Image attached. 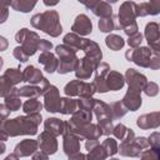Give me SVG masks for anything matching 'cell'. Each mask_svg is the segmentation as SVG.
I'll return each instance as SVG.
<instances>
[{"mask_svg":"<svg viewBox=\"0 0 160 160\" xmlns=\"http://www.w3.org/2000/svg\"><path fill=\"white\" fill-rule=\"evenodd\" d=\"M105 44L106 46L112 50V51H119L124 48L125 45V40L120 36V35H116V34H109L106 38H105Z\"/></svg>","mask_w":160,"mask_h":160,"instance_id":"obj_31","label":"cell"},{"mask_svg":"<svg viewBox=\"0 0 160 160\" xmlns=\"http://www.w3.org/2000/svg\"><path fill=\"white\" fill-rule=\"evenodd\" d=\"M5 99V105L11 110V111H18V110H20V108H21V105H22V102H21V100H20V96H18V95H15V94H9L8 96H5L4 98Z\"/></svg>","mask_w":160,"mask_h":160,"instance_id":"obj_37","label":"cell"},{"mask_svg":"<svg viewBox=\"0 0 160 160\" xmlns=\"http://www.w3.org/2000/svg\"><path fill=\"white\" fill-rule=\"evenodd\" d=\"M110 110H111V115H112V120H118L121 119L122 116H125V114L129 111L125 105L121 101H112L109 104Z\"/></svg>","mask_w":160,"mask_h":160,"instance_id":"obj_33","label":"cell"},{"mask_svg":"<svg viewBox=\"0 0 160 160\" xmlns=\"http://www.w3.org/2000/svg\"><path fill=\"white\" fill-rule=\"evenodd\" d=\"M80 141L81 138L79 135L74 134L69 129L65 130V132L62 134V150L68 158L80 151Z\"/></svg>","mask_w":160,"mask_h":160,"instance_id":"obj_10","label":"cell"},{"mask_svg":"<svg viewBox=\"0 0 160 160\" xmlns=\"http://www.w3.org/2000/svg\"><path fill=\"white\" fill-rule=\"evenodd\" d=\"M139 158H141V159H150V160H159L160 159V149H154V148H150L149 150L144 149L140 152Z\"/></svg>","mask_w":160,"mask_h":160,"instance_id":"obj_41","label":"cell"},{"mask_svg":"<svg viewBox=\"0 0 160 160\" xmlns=\"http://www.w3.org/2000/svg\"><path fill=\"white\" fill-rule=\"evenodd\" d=\"M2 65H4V59L0 56V70H1V68H2Z\"/></svg>","mask_w":160,"mask_h":160,"instance_id":"obj_58","label":"cell"},{"mask_svg":"<svg viewBox=\"0 0 160 160\" xmlns=\"http://www.w3.org/2000/svg\"><path fill=\"white\" fill-rule=\"evenodd\" d=\"M136 18H144L148 15H158L160 12V0H150L136 4L135 6Z\"/></svg>","mask_w":160,"mask_h":160,"instance_id":"obj_19","label":"cell"},{"mask_svg":"<svg viewBox=\"0 0 160 160\" xmlns=\"http://www.w3.org/2000/svg\"><path fill=\"white\" fill-rule=\"evenodd\" d=\"M101 59L102 58H100V56L84 54V56L81 59H79L78 66L75 69L76 79H79V80H88V79H90V76L94 74L95 68L101 61Z\"/></svg>","mask_w":160,"mask_h":160,"instance_id":"obj_8","label":"cell"},{"mask_svg":"<svg viewBox=\"0 0 160 160\" xmlns=\"http://www.w3.org/2000/svg\"><path fill=\"white\" fill-rule=\"evenodd\" d=\"M76 109H78V104H76V100L75 99H72L70 96L60 98V108H59V112L60 114H62V115H70Z\"/></svg>","mask_w":160,"mask_h":160,"instance_id":"obj_29","label":"cell"},{"mask_svg":"<svg viewBox=\"0 0 160 160\" xmlns=\"http://www.w3.org/2000/svg\"><path fill=\"white\" fill-rule=\"evenodd\" d=\"M78 51L65 44L58 45L55 48V54L59 59V66H58V72L59 74H69L71 71H75L78 62H79V56L76 54Z\"/></svg>","mask_w":160,"mask_h":160,"instance_id":"obj_5","label":"cell"},{"mask_svg":"<svg viewBox=\"0 0 160 160\" xmlns=\"http://www.w3.org/2000/svg\"><path fill=\"white\" fill-rule=\"evenodd\" d=\"M44 108L46 111L49 112H59V108H60V94H59V89L55 85H49L44 92Z\"/></svg>","mask_w":160,"mask_h":160,"instance_id":"obj_9","label":"cell"},{"mask_svg":"<svg viewBox=\"0 0 160 160\" xmlns=\"http://www.w3.org/2000/svg\"><path fill=\"white\" fill-rule=\"evenodd\" d=\"M121 102L125 105V108L130 111H136L140 109L141 106V102H142V99H141V92L140 91H136V90H132V89H128L126 94L124 95Z\"/></svg>","mask_w":160,"mask_h":160,"instance_id":"obj_20","label":"cell"},{"mask_svg":"<svg viewBox=\"0 0 160 160\" xmlns=\"http://www.w3.org/2000/svg\"><path fill=\"white\" fill-rule=\"evenodd\" d=\"M44 128L46 131L54 134L55 136H60L68 129V121L60 120L58 118H48L44 121Z\"/></svg>","mask_w":160,"mask_h":160,"instance_id":"obj_22","label":"cell"},{"mask_svg":"<svg viewBox=\"0 0 160 160\" xmlns=\"http://www.w3.org/2000/svg\"><path fill=\"white\" fill-rule=\"evenodd\" d=\"M38 61H39V64H41L44 66V70L49 74H52L58 70L59 59L51 51H41V54L39 55Z\"/></svg>","mask_w":160,"mask_h":160,"instance_id":"obj_21","label":"cell"},{"mask_svg":"<svg viewBox=\"0 0 160 160\" xmlns=\"http://www.w3.org/2000/svg\"><path fill=\"white\" fill-rule=\"evenodd\" d=\"M91 11L98 18H106V16H111L112 15V8H111V5L109 2H106V1H102V0H99L91 8Z\"/></svg>","mask_w":160,"mask_h":160,"instance_id":"obj_28","label":"cell"},{"mask_svg":"<svg viewBox=\"0 0 160 160\" xmlns=\"http://www.w3.org/2000/svg\"><path fill=\"white\" fill-rule=\"evenodd\" d=\"M92 112L95 114V118H96L98 121H100V120H112L110 106H109V104H106L102 100L95 99L94 106H92Z\"/></svg>","mask_w":160,"mask_h":160,"instance_id":"obj_25","label":"cell"},{"mask_svg":"<svg viewBox=\"0 0 160 160\" xmlns=\"http://www.w3.org/2000/svg\"><path fill=\"white\" fill-rule=\"evenodd\" d=\"M41 121L42 116L40 112L20 115L14 119H2L0 120V140L6 141L9 138L20 135H36Z\"/></svg>","mask_w":160,"mask_h":160,"instance_id":"obj_1","label":"cell"},{"mask_svg":"<svg viewBox=\"0 0 160 160\" xmlns=\"http://www.w3.org/2000/svg\"><path fill=\"white\" fill-rule=\"evenodd\" d=\"M142 91L145 92V95H148L149 98H152V96H156L158 92H159V85L154 81H148L146 85L144 86Z\"/></svg>","mask_w":160,"mask_h":160,"instance_id":"obj_45","label":"cell"},{"mask_svg":"<svg viewBox=\"0 0 160 160\" xmlns=\"http://www.w3.org/2000/svg\"><path fill=\"white\" fill-rule=\"evenodd\" d=\"M31 158L34 159V160H46L48 158H49V155L48 154H45L44 151H41V150H36L32 155H31Z\"/></svg>","mask_w":160,"mask_h":160,"instance_id":"obj_51","label":"cell"},{"mask_svg":"<svg viewBox=\"0 0 160 160\" xmlns=\"http://www.w3.org/2000/svg\"><path fill=\"white\" fill-rule=\"evenodd\" d=\"M11 159H18V158H16V155H15L14 152H12V154H10V155H8L5 160H11Z\"/></svg>","mask_w":160,"mask_h":160,"instance_id":"obj_57","label":"cell"},{"mask_svg":"<svg viewBox=\"0 0 160 160\" xmlns=\"http://www.w3.org/2000/svg\"><path fill=\"white\" fill-rule=\"evenodd\" d=\"M85 40H86L85 38H81L80 35H78V34H75V32H72V31H71V32H68V34L64 36V39H62V41H64L65 45H68V46L75 49L76 51L82 49V46H84V44H85Z\"/></svg>","mask_w":160,"mask_h":160,"instance_id":"obj_27","label":"cell"},{"mask_svg":"<svg viewBox=\"0 0 160 160\" xmlns=\"http://www.w3.org/2000/svg\"><path fill=\"white\" fill-rule=\"evenodd\" d=\"M136 125L141 130L158 129L160 126V112L152 111L150 114H142L136 119Z\"/></svg>","mask_w":160,"mask_h":160,"instance_id":"obj_18","label":"cell"},{"mask_svg":"<svg viewBox=\"0 0 160 160\" xmlns=\"http://www.w3.org/2000/svg\"><path fill=\"white\" fill-rule=\"evenodd\" d=\"M128 130H129V128H126L124 124H118V125H115L114 128H112V131H111V134L118 139V140H122L125 136H126V134H128Z\"/></svg>","mask_w":160,"mask_h":160,"instance_id":"obj_43","label":"cell"},{"mask_svg":"<svg viewBox=\"0 0 160 160\" xmlns=\"http://www.w3.org/2000/svg\"><path fill=\"white\" fill-rule=\"evenodd\" d=\"M12 55H14V58L18 59L20 62H26V61L29 60V56L24 52V50L21 49V46H16V48H14V50H12Z\"/></svg>","mask_w":160,"mask_h":160,"instance_id":"obj_47","label":"cell"},{"mask_svg":"<svg viewBox=\"0 0 160 160\" xmlns=\"http://www.w3.org/2000/svg\"><path fill=\"white\" fill-rule=\"evenodd\" d=\"M135 141H136V144L144 150V149H148L149 148V141H148V138H145V136H135Z\"/></svg>","mask_w":160,"mask_h":160,"instance_id":"obj_48","label":"cell"},{"mask_svg":"<svg viewBox=\"0 0 160 160\" xmlns=\"http://www.w3.org/2000/svg\"><path fill=\"white\" fill-rule=\"evenodd\" d=\"M135 6L136 2L128 0L124 1L118 12V21H119V28L122 29V31L129 36L132 35L139 30L138 24H136V12H135Z\"/></svg>","mask_w":160,"mask_h":160,"instance_id":"obj_4","label":"cell"},{"mask_svg":"<svg viewBox=\"0 0 160 160\" xmlns=\"http://www.w3.org/2000/svg\"><path fill=\"white\" fill-rule=\"evenodd\" d=\"M40 36L35 32L31 31L26 28L20 29L16 34H15V41L20 44L21 49L24 50V52L30 58L38 50H39V45H40Z\"/></svg>","mask_w":160,"mask_h":160,"instance_id":"obj_6","label":"cell"},{"mask_svg":"<svg viewBox=\"0 0 160 160\" xmlns=\"http://www.w3.org/2000/svg\"><path fill=\"white\" fill-rule=\"evenodd\" d=\"M64 92L66 96H79V98H89L92 96L96 92V89L94 86L92 82H86L84 80H71L69 81L65 88H64Z\"/></svg>","mask_w":160,"mask_h":160,"instance_id":"obj_7","label":"cell"},{"mask_svg":"<svg viewBox=\"0 0 160 160\" xmlns=\"http://www.w3.org/2000/svg\"><path fill=\"white\" fill-rule=\"evenodd\" d=\"M149 141V146L154 148V149H160V132L159 131H154L150 134V136L148 138Z\"/></svg>","mask_w":160,"mask_h":160,"instance_id":"obj_46","label":"cell"},{"mask_svg":"<svg viewBox=\"0 0 160 160\" xmlns=\"http://www.w3.org/2000/svg\"><path fill=\"white\" fill-rule=\"evenodd\" d=\"M108 158L114 156L115 154H118V141L114 138H106L102 142H101Z\"/></svg>","mask_w":160,"mask_h":160,"instance_id":"obj_35","label":"cell"},{"mask_svg":"<svg viewBox=\"0 0 160 160\" xmlns=\"http://www.w3.org/2000/svg\"><path fill=\"white\" fill-rule=\"evenodd\" d=\"M106 158L108 155L101 144H98L94 149L88 151V155H86V159H90V160H105Z\"/></svg>","mask_w":160,"mask_h":160,"instance_id":"obj_38","label":"cell"},{"mask_svg":"<svg viewBox=\"0 0 160 160\" xmlns=\"http://www.w3.org/2000/svg\"><path fill=\"white\" fill-rule=\"evenodd\" d=\"M71 31L78 34V35H80V36H85V35L91 34L92 22L89 19V16L85 15V14H79L75 18V20H74V22L71 25Z\"/></svg>","mask_w":160,"mask_h":160,"instance_id":"obj_16","label":"cell"},{"mask_svg":"<svg viewBox=\"0 0 160 160\" xmlns=\"http://www.w3.org/2000/svg\"><path fill=\"white\" fill-rule=\"evenodd\" d=\"M59 1L60 0H42L44 5H46V6H55L59 4Z\"/></svg>","mask_w":160,"mask_h":160,"instance_id":"obj_54","label":"cell"},{"mask_svg":"<svg viewBox=\"0 0 160 160\" xmlns=\"http://www.w3.org/2000/svg\"><path fill=\"white\" fill-rule=\"evenodd\" d=\"M39 149L38 145V140L34 139H24L20 142L16 144L15 149H14V154L16 155V158H26V156H31L36 150Z\"/></svg>","mask_w":160,"mask_h":160,"instance_id":"obj_17","label":"cell"},{"mask_svg":"<svg viewBox=\"0 0 160 160\" xmlns=\"http://www.w3.org/2000/svg\"><path fill=\"white\" fill-rule=\"evenodd\" d=\"M8 46H9V41H8V39L0 35V51H5V50L8 49Z\"/></svg>","mask_w":160,"mask_h":160,"instance_id":"obj_53","label":"cell"},{"mask_svg":"<svg viewBox=\"0 0 160 160\" xmlns=\"http://www.w3.org/2000/svg\"><path fill=\"white\" fill-rule=\"evenodd\" d=\"M36 2L38 0H11V8L15 11L30 12L35 8Z\"/></svg>","mask_w":160,"mask_h":160,"instance_id":"obj_30","label":"cell"},{"mask_svg":"<svg viewBox=\"0 0 160 160\" xmlns=\"http://www.w3.org/2000/svg\"><path fill=\"white\" fill-rule=\"evenodd\" d=\"M4 75L8 76V79L15 86L22 81V71H20V69H18V68H9L8 70H5Z\"/></svg>","mask_w":160,"mask_h":160,"instance_id":"obj_36","label":"cell"},{"mask_svg":"<svg viewBox=\"0 0 160 160\" xmlns=\"http://www.w3.org/2000/svg\"><path fill=\"white\" fill-rule=\"evenodd\" d=\"M85 158H86V155H84V154H81V152L79 151V152H76V154L71 155L69 159H70V160H75V159H85Z\"/></svg>","mask_w":160,"mask_h":160,"instance_id":"obj_55","label":"cell"},{"mask_svg":"<svg viewBox=\"0 0 160 160\" xmlns=\"http://www.w3.org/2000/svg\"><path fill=\"white\" fill-rule=\"evenodd\" d=\"M30 24L32 28L41 30L52 38H58L62 32L59 12L56 10H46L44 12L32 15L30 19Z\"/></svg>","mask_w":160,"mask_h":160,"instance_id":"obj_2","label":"cell"},{"mask_svg":"<svg viewBox=\"0 0 160 160\" xmlns=\"http://www.w3.org/2000/svg\"><path fill=\"white\" fill-rule=\"evenodd\" d=\"M110 71V65L108 62H104V61H100L98 64V66L95 68L94 72H95V76H94V86L98 92H106L109 91L108 88H106V75L108 72Z\"/></svg>","mask_w":160,"mask_h":160,"instance_id":"obj_11","label":"cell"},{"mask_svg":"<svg viewBox=\"0 0 160 160\" xmlns=\"http://www.w3.org/2000/svg\"><path fill=\"white\" fill-rule=\"evenodd\" d=\"M5 150H6V146H5V142L0 140V155H1V154H4V152H5Z\"/></svg>","mask_w":160,"mask_h":160,"instance_id":"obj_56","label":"cell"},{"mask_svg":"<svg viewBox=\"0 0 160 160\" xmlns=\"http://www.w3.org/2000/svg\"><path fill=\"white\" fill-rule=\"evenodd\" d=\"M10 112H11V110H10L5 104H0V120L9 118Z\"/></svg>","mask_w":160,"mask_h":160,"instance_id":"obj_50","label":"cell"},{"mask_svg":"<svg viewBox=\"0 0 160 160\" xmlns=\"http://www.w3.org/2000/svg\"><path fill=\"white\" fill-rule=\"evenodd\" d=\"M11 0H0V24H4L9 18V6Z\"/></svg>","mask_w":160,"mask_h":160,"instance_id":"obj_42","label":"cell"},{"mask_svg":"<svg viewBox=\"0 0 160 160\" xmlns=\"http://www.w3.org/2000/svg\"><path fill=\"white\" fill-rule=\"evenodd\" d=\"M142 149L136 144L135 138L132 141H121L120 145H118V152H120L121 156H130V158H139Z\"/></svg>","mask_w":160,"mask_h":160,"instance_id":"obj_24","label":"cell"},{"mask_svg":"<svg viewBox=\"0 0 160 160\" xmlns=\"http://www.w3.org/2000/svg\"><path fill=\"white\" fill-rule=\"evenodd\" d=\"M38 145L41 151H44L48 155H52L58 151V140L56 136L46 130L40 132L38 138Z\"/></svg>","mask_w":160,"mask_h":160,"instance_id":"obj_14","label":"cell"},{"mask_svg":"<svg viewBox=\"0 0 160 160\" xmlns=\"http://www.w3.org/2000/svg\"><path fill=\"white\" fill-rule=\"evenodd\" d=\"M141 41H142V34L139 32V31L134 32L132 35H129V38H128V45L131 49H135V48L140 46L141 45Z\"/></svg>","mask_w":160,"mask_h":160,"instance_id":"obj_44","label":"cell"},{"mask_svg":"<svg viewBox=\"0 0 160 160\" xmlns=\"http://www.w3.org/2000/svg\"><path fill=\"white\" fill-rule=\"evenodd\" d=\"M78 1H79V2H81V4H84L86 9L91 10V8H92V6H94L99 0H78Z\"/></svg>","mask_w":160,"mask_h":160,"instance_id":"obj_52","label":"cell"},{"mask_svg":"<svg viewBox=\"0 0 160 160\" xmlns=\"http://www.w3.org/2000/svg\"><path fill=\"white\" fill-rule=\"evenodd\" d=\"M52 49V44L45 39H41L40 40V45H39V50L41 51H50Z\"/></svg>","mask_w":160,"mask_h":160,"instance_id":"obj_49","label":"cell"},{"mask_svg":"<svg viewBox=\"0 0 160 160\" xmlns=\"http://www.w3.org/2000/svg\"><path fill=\"white\" fill-rule=\"evenodd\" d=\"M50 85L49 80L46 78H44V80L38 84V85H34V84H30V85H24L21 88H18L16 89V95L20 96V98H38V96H41L44 90Z\"/></svg>","mask_w":160,"mask_h":160,"instance_id":"obj_13","label":"cell"},{"mask_svg":"<svg viewBox=\"0 0 160 160\" xmlns=\"http://www.w3.org/2000/svg\"><path fill=\"white\" fill-rule=\"evenodd\" d=\"M22 111L25 114H34V112H40L42 109V104L38 100V98H29L22 105Z\"/></svg>","mask_w":160,"mask_h":160,"instance_id":"obj_32","label":"cell"},{"mask_svg":"<svg viewBox=\"0 0 160 160\" xmlns=\"http://www.w3.org/2000/svg\"><path fill=\"white\" fill-rule=\"evenodd\" d=\"M15 85L8 79V76H5L4 74L0 76V98H5V96H8L10 92H11V90H12V88H14Z\"/></svg>","mask_w":160,"mask_h":160,"instance_id":"obj_39","label":"cell"},{"mask_svg":"<svg viewBox=\"0 0 160 160\" xmlns=\"http://www.w3.org/2000/svg\"><path fill=\"white\" fill-rule=\"evenodd\" d=\"M99 30L101 32H111L115 29V21H114V16H106V18H100L99 22H98Z\"/></svg>","mask_w":160,"mask_h":160,"instance_id":"obj_34","label":"cell"},{"mask_svg":"<svg viewBox=\"0 0 160 160\" xmlns=\"http://www.w3.org/2000/svg\"><path fill=\"white\" fill-rule=\"evenodd\" d=\"M118 1H119V0H106V2H109V4H110V2L114 4V2H118Z\"/></svg>","mask_w":160,"mask_h":160,"instance_id":"obj_59","label":"cell"},{"mask_svg":"<svg viewBox=\"0 0 160 160\" xmlns=\"http://www.w3.org/2000/svg\"><path fill=\"white\" fill-rule=\"evenodd\" d=\"M144 36L152 50H156V51L160 50V26L158 22L155 21L148 22L145 26Z\"/></svg>","mask_w":160,"mask_h":160,"instance_id":"obj_15","label":"cell"},{"mask_svg":"<svg viewBox=\"0 0 160 160\" xmlns=\"http://www.w3.org/2000/svg\"><path fill=\"white\" fill-rule=\"evenodd\" d=\"M106 88L109 91H118L120 89L124 88L125 85V79H124V75L119 71H115V70H111L108 72L106 75Z\"/></svg>","mask_w":160,"mask_h":160,"instance_id":"obj_23","label":"cell"},{"mask_svg":"<svg viewBox=\"0 0 160 160\" xmlns=\"http://www.w3.org/2000/svg\"><path fill=\"white\" fill-rule=\"evenodd\" d=\"M125 58L128 61H132L140 68L151 70H158L160 68V52L152 50L149 46H138L135 49H129L125 52Z\"/></svg>","mask_w":160,"mask_h":160,"instance_id":"obj_3","label":"cell"},{"mask_svg":"<svg viewBox=\"0 0 160 160\" xmlns=\"http://www.w3.org/2000/svg\"><path fill=\"white\" fill-rule=\"evenodd\" d=\"M124 79H125V82L129 85L130 89L132 90H136V91H142L144 86L146 85L148 82V79L144 74L139 72L138 70L132 69V68H129L124 75Z\"/></svg>","mask_w":160,"mask_h":160,"instance_id":"obj_12","label":"cell"},{"mask_svg":"<svg viewBox=\"0 0 160 160\" xmlns=\"http://www.w3.org/2000/svg\"><path fill=\"white\" fill-rule=\"evenodd\" d=\"M94 101H95V99H94L92 96H89V98H79V99L76 100L78 109L88 110V111H92Z\"/></svg>","mask_w":160,"mask_h":160,"instance_id":"obj_40","label":"cell"},{"mask_svg":"<svg viewBox=\"0 0 160 160\" xmlns=\"http://www.w3.org/2000/svg\"><path fill=\"white\" fill-rule=\"evenodd\" d=\"M44 80V75L42 71L38 68H35L34 65H29L22 70V81L29 82V84H34L38 85Z\"/></svg>","mask_w":160,"mask_h":160,"instance_id":"obj_26","label":"cell"}]
</instances>
